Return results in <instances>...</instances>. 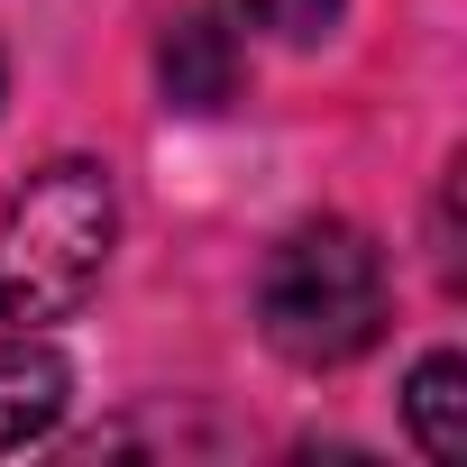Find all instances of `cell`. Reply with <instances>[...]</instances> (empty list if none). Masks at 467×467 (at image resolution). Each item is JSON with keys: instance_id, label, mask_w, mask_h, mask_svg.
<instances>
[{"instance_id": "1", "label": "cell", "mask_w": 467, "mask_h": 467, "mask_svg": "<svg viewBox=\"0 0 467 467\" xmlns=\"http://www.w3.org/2000/svg\"><path fill=\"white\" fill-rule=\"evenodd\" d=\"M119 239V192L92 156H65L47 174H28V192L0 211V339H28L47 321H65Z\"/></svg>"}, {"instance_id": "2", "label": "cell", "mask_w": 467, "mask_h": 467, "mask_svg": "<svg viewBox=\"0 0 467 467\" xmlns=\"http://www.w3.org/2000/svg\"><path fill=\"white\" fill-rule=\"evenodd\" d=\"M266 348L294 367H348L385 330V257L348 220H303L257 275Z\"/></svg>"}, {"instance_id": "3", "label": "cell", "mask_w": 467, "mask_h": 467, "mask_svg": "<svg viewBox=\"0 0 467 467\" xmlns=\"http://www.w3.org/2000/svg\"><path fill=\"white\" fill-rule=\"evenodd\" d=\"M65 394H74V376H65L56 348L0 339V458L28 449V440H47V431L65 421Z\"/></svg>"}, {"instance_id": "4", "label": "cell", "mask_w": 467, "mask_h": 467, "mask_svg": "<svg viewBox=\"0 0 467 467\" xmlns=\"http://www.w3.org/2000/svg\"><path fill=\"white\" fill-rule=\"evenodd\" d=\"M403 421H412V440H421V458H440V467H458L467 458V358H421L412 367V385H403Z\"/></svg>"}, {"instance_id": "5", "label": "cell", "mask_w": 467, "mask_h": 467, "mask_svg": "<svg viewBox=\"0 0 467 467\" xmlns=\"http://www.w3.org/2000/svg\"><path fill=\"white\" fill-rule=\"evenodd\" d=\"M229 83H239V37H229L220 19H183V28L165 37V92H174L183 110H220Z\"/></svg>"}, {"instance_id": "6", "label": "cell", "mask_w": 467, "mask_h": 467, "mask_svg": "<svg viewBox=\"0 0 467 467\" xmlns=\"http://www.w3.org/2000/svg\"><path fill=\"white\" fill-rule=\"evenodd\" d=\"M229 37H266V47H312L339 28L348 0H211Z\"/></svg>"}]
</instances>
